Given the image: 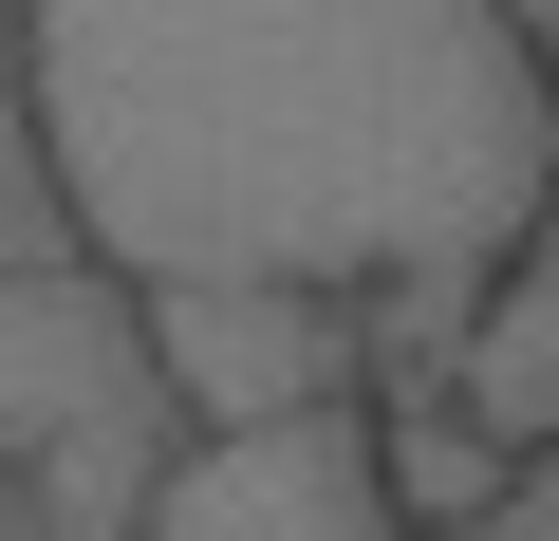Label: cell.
<instances>
[{
    "instance_id": "1",
    "label": "cell",
    "mask_w": 559,
    "mask_h": 541,
    "mask_svg": "<svg viewBox=\"0 0 559 541\" xmlns=\"http://www.w3.org/2000/svg\"><path fill=\"white\" fill-rule=\"evenodd\" d=\"M0 94L112 281H318L373 374L448 355L559 168L503 0H20Z\"/></svg>"
},
{
    "instance_id": "2",
    "label": "cell",
    "mask_w": 559,
    "mask_h": 541,
    "mask_svg": "<svg viewBox=\"0 0 559 541\" xmlns=\"http://www.w3.org/2000/svg\"><path fill=\"white\" fill-rule=\"evenodd\" d=\"M187 411L112 261H0V541H131Z\"/></svg>"
},
{
    "instance_id": "3",
    "label": "cell",
    "mask_w": 559,
    "mask_h": 541,
    "mask_svg": "<svg viewBox=\"0 0 559 541\" xmlns=\"http://www.w3.org/2000/svg\"><path fill=\"white\" fill-rule=\"evenodd\" d=\"M131 541H411V504L373 467V392L261 411V430H187Z\"/></svg>"
},
{
    "instance_id": "4",
    "label": "cell",
    "mask_w": 559,
    "mask_h": 541,
    "mask_svg": "<svg viewBox=\"0 0 559 541\" xmlns=\"http://www.w3.org/2000/svg\"><path fill=\"white\" fill-rule=\"evenodd\" d=\"M150 318V374L187 430H261V411H318V392H373V318L318 299V281H131Z\"/></svg>"
},
{
    "instance_id": "5",
    "label": "cell",
    "mask_w": 559,
    "mask_h": 541,
    "mask_svg": "<svg viewBox=\"0 0 559 541\" xmlns=\"http://www.w3.org/2000/svg\"><path fill=\"white\" fill-rule=\"evenodd\" d=\"M503 448H540L559 430V168H540V205L503 224V261L466 281V318H448V355H429Z\"/></svg>"
},
{
    "instance_id": "6",
    "label": "cell",
    "mask_w": 559,
    "mask_h": 541,
    "mask_svg": "<svg viewBox=\"0 0 559 541\" xmlns=\"http://www.w3.org/2000/svg\"><path fill=\"white\" fill-rule=\"evenodd\" d=\"M373 467H392L411 541H485V504H503V430H485L429 355H392V374H373Z\"/></svg>"
},
{
    "instance_id": "7",
    "label": "cell",
    "mask_w": 559,
    "mask_h": 541,
    "mask_svg": "<svg viewBox=\"0 0 559 541\" xmlns=\"http://www.w3.org/2000/svg\"><path fill=\"white\" fill-rule=\"evenodd\" d=\"M485 541H559V430H540V448H503V504H485Z\"/></svg>"
},
{
    "instance_id": "8",
    "label": "cell",
    "mask_w": 559,
    "mask_h": 541,
    "mask_svg": "<svg viewBox=\"0 0 559 541\" xmlns=\"http://www.w3.org/2000/svg\"><path fill=\"white\" fill-rule=\"evenodd\" d=\"M503 20H522V57H540V94H559V0H503Z\"/></svg>"
},
{
    "instance_id": "9",
    "label": "cell",
    "mask_w": 559,
    "mask_h": 541,
    "mask_svg": "<svg viewBox=\"0 0 559 541\" xmlns=\"http://www.w3.org/2000/svg\"><path fill=\"white\" fill-rule=\"evenodd\" d=\"M0 20H20V0H0Z\"/></svg>"
}]
</instances>
